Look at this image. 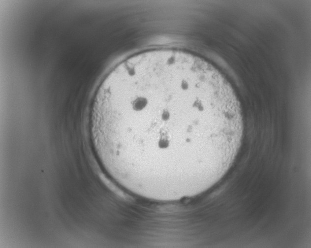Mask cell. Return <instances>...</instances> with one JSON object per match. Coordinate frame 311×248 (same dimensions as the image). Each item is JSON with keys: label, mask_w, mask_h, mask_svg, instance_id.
Masks as SVG:
<instances>
[{"label": "cell", "mask_w": 311, "mask_h": 248, "mask_svg": "<svg viewBox=\"0 0 311 248\" xmlns=\"http://www.w3.org/2000/svg\"><path fill=\"white\" fill-rule=\"evenodd\" d=\"M89 127L111 179L135 195L170 202L223 177L239 151L244 122L234 90L215 67L185 51L156 49L107 75Z\"/></svg>", "instance_id": "1"}]
</instances>
